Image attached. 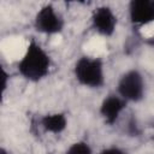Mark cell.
Masks as SVG:
<instances>
[{
  "label": "cell",
  "mask_w": 154,
  "mask_h": 154,
  "mask_svg": "<svg viewBox=\"0 0 154 154\" xmlns=\"http://www.w3.org/2000/svg\"><path fill=\"white\" fill-rule=\"evenodd\" d=\"M73 75L76 81L87 88H101L105 83L103 63L100 58L81 57L73 66Z\"/></svg>",
  "instance_id": "cell-2"
},
{
  "label": "cell",
  "mask_w": 154,
  "mask_h": 154,
  "mask_svg": "<svg viewBox=\"0 0 154 154\" xmlns=\"http://www.w3.org/2000/svg\"><path fill=\"white\" fill-rule=\"evenodd\" d=\"M100 154H126V153L118 147H108V148H105L103 150H101Z\"/></svg>",
  "instance_id": "cell-10"
},
{
  "label": "cell",
  "mask_w": 154,
  "mask_h": 154,
  "mask_svg": "<svg viewBox=\"0 0 154 154\" xmlns=\"http://www.w3.org/2000/svg\"><path fill=\"white\" fill-rule=\"evenodd\" d=\"M91 25L96 32L109 37L114 34L117 28V16L108 6H99L93 11Z\"/></svg>",
  "instance_id": "cell-5"
},
{
  "label": "cell",
  "mask_w": 154,
  "mask_h": 154,
  "mask_svg": "<svg viewBox=\"0 0 154 154\" xmlns=\"http://www.w3.org/2000/svg\"><path fill=\"white\" fill-rule=\"evenodd\" d=\"M117 91L126 102H138L144 97L146 83L138 70H129L124 72L117 84Z\"/></svg>",
  "instance_id": "cell-3"
},
{
  "label": "cell",
  "mask_w": 154,
  "mask_h": 154,
  "mask_svg": "<svg viewBox=\"0 0 154 154\" xmlns=\"http://www.w3.org/2000/svg\"><path fill=\"white\" fill-rule=\"evenodd\" d=\"M6 81H7V73L5 72V70H2V90H4V91H5L6 87H7Z\"/></svg>",
  "instance_id": "cell-11"
},
{
  "label": "cell",
  "mask_w": 154,
  "mask_h": 154,
  "mask_svg": "<svg viewBox=\"0 0 154 154\" xmlns=\"http://www.w3.org/2000/svg\"><path fill=\"white\" fill-rule=\"evenodd\" d=\"M34 25L38 32L46 35H55L63 31L64 20L63 17L53 7V5L47 4L37 11L34 19Z\"/></svg>",
  "instance_id": "cell-4"
},
{
  "label": "cell",
  "mask_w": 154,
  "mask_h": 154,
  "mask_svg": "<svg viewBox=\"0 0 154 154\" xmlns=\"http://www.w3.org/2000/svg\"><path fill=\"white\" fill-rule=\"evenodd\" d=\"M51 57L40 43L31 40L19 60L17 69L19 73L30 82H40L51 70Z\"/></svg>",
  "instance_id": "cell-1"
},
{
  "label": "cell",
  "mask_w": 154,
  "mask_h": 154,
  "mask_svg": "<svg viewBox=\"0 0 154 154\" xmlns=\"http://www.w3.org/2000/svg\"><path fill=\"white\" fill-rule=\"evenodd\" d=\"M1 154H7V152H6L4 148H1Z\"/></svg>",
  "instance_id": "cell-12"
},
{
  "label": "cell",
  "mask_w": 154,
  "mask_h": 154,
  "mask_svg": "<svg viewBox=\"0 0 154 154\" xmlns=\"http://www.w3.org/2000/svg\"><path fill=\"white\" fill-rule=\"evenodd\" d=\"M65 154H93V150L87 142L78 141L72 143Z\"/></svg>",
  "instance_id": "cell-9"
},
{
  "label": "cell",
  "mask_w": 154,
  "mask_h": 154,
  "mask_svg": "<svg viewBox=\"0 0 154 154\" xmlns=\"http://www.w3.org/2000/svg\"><path fill=\"white\" fill-rule=\"evenodd\" d=\"M126 103L128 102L118 94H109L108 96H106L100 105V114L103 118L105 123H107L108 125H113L118 120L122 112L125 109Z\"/></svg>",
  "instance_id": "cell-6"
},
{
  "label": "cell",
  "mask_w": 154,
  "mask_h": 154,
  "mask_svg": "<svg viewBox=\"0 0 154 154\" xmlns=\"http://www.w3.org/2000/svg\"><path fill=\"white\" fill-rule=\"evenodd\" d=\"M41 125L46 132L58 135L66 129L67 119L64 113H49L42 117Z\"/></svg>",
  "instance_id": "cell-8"
},
{
  "label": "cell",
  "mask_w": 154,
  "mask_h": 154,
  "mask_svg": "<svg viewBox=\"0 0 154 154\" xmlns=\"http://www.w3.org/2000/svg\"><path fill=\"white\" fill-rule=\"evenodd\" d=\"M129 17L136 25H147L154 22V1L132 0L129 4Z\"/></svg>",
  "instance_id": "cell-7"
}]
</instances>
